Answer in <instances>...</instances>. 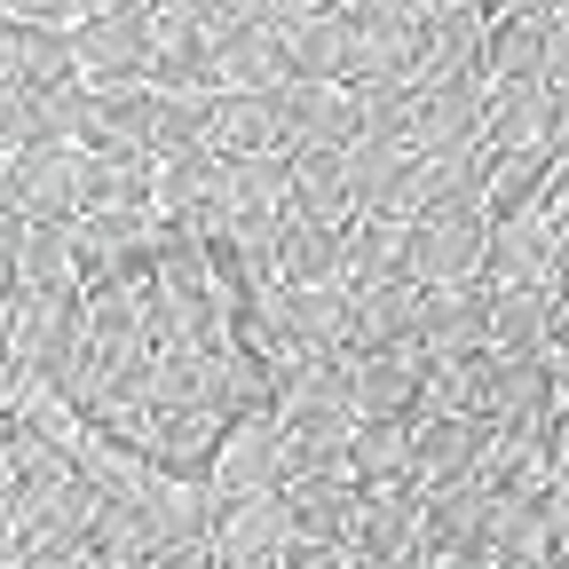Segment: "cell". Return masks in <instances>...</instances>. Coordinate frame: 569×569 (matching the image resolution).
Instances as JSON below:
<instances>
[{"instance_id": "3", "label": "cell", "mask_w": 569, "mask_h": 569, "mask_svg": "<svg viewBox=\"0 0 569 569\" xmlns=\"http://www.w3.org/2000/svg\"><path fill=\"white\" fill-rule=\"evenodd\" d=\"M32 569H71V561H56V553H48V561H32Z\"/></svg>"}, {"instance_id": "2", "label": "cell", "mask_w": 569, "mask_h": 569, "mask_svg": "<svg viewBox=\"0 0 569 569\" xmlns=\"http://www.w3.org/2000/svg\"><path fill=\"white\" fill-rule=\"evenodd\" d=\"M9 9H17V17H32V32H40V24H63L71 9H80V0H9Z\"/></svg>"}, {"instance_id": "4", "label": "cell", "mask_w": 569, "mask_h": 569, "mask_svg": "<svg viewBox=\"0 0 569 569\" xmlns=\"http://www.w3.org/2000/svg\"><path fill=\"white\" fill-rule=\"evenodd\" d=\"M546 9H553V17H569V0H546Z\"/></svg>"}, {"instance_id": "1", "label": "cell", "mask_w": 569, "mask_h": 569, "mask_svg": "<svg viewBox=\"0 0 569 569\" xmlns=\"http://www.w3.org/2000/svg\"><path fill=\"white\" fill-rule=\"evenodd\" d=\"M546 80L569 96V17H553V32H546Z\"/></svg>"}]
</instances>
